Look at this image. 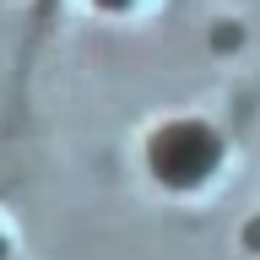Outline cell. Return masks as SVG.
Returning a JSON list of instances; mask_svg holds the SVG:
<instances>
[{
  "label": "cell",
  "mask_w": 260,
  "mask_h": 260,
  "mask_svg": "<svg viewBox=\"0 0 260 260\" xmlns=\"http://www.w3.org/2000/svg\"><path fill=\"white\" fill-rule=\"evenodd\" d=\"M103 6H125V0H103Z\"/></svg>",
  "instance_id": "2"
},
{
  "label": "cell",
  "mask_w": 260,
  "mask_h": 260,
  "mask_svg": "<svg viewBox=\"0 0 260 260\" xmlns=\"http://www.w3.org/2000/svg\"><path fill=\"white\" fill-rule=\"evenodd\" d=\"M211 157H217V141H211L201 125H174V130H162L157 146H152L157 174H168L174 184H190V179H201V174L211 168Z\"/></svg>",
  "instance_id": "1"
}]
</instances>
